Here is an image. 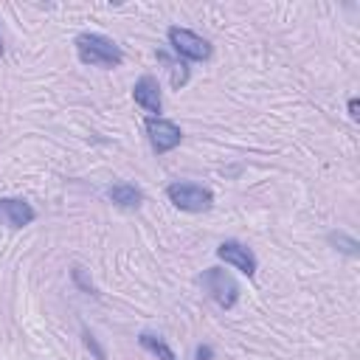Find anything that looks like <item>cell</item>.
<instances>
[{"instance_id": "6da1fadb", "label": "cell", "mask_w": 360, "mask_h": 360, "mask_svg": "<svg viewBox=\"0 0 360 360\" xmlns=\"http://www.w3.org/2000/svg\"><path fill=\"white\" fill-rule=\"evenodd\" d=\"M76 45V56L82 65H90V68H118L124 62V53L118 48L115 39L104 37V34H96V31H84L73 39Z\"/></svg>"}, {"instance_id": "7a4b0ae2", "label": "cell", "mask_w": 360, "mask_h": 360, "mask_svg": "<svg viewBox=\"0 0 360 360\" xmlns=\"http://www.w3.org/2000/svg\"><path fill=\"white\" fill-rule=\"evenodd\" d=\"M200 284H202V290H205L222 309H233V307H236V301H239V284H236V278H233L228 270H222V267H208V270H202Z\"/></svg>"}, {"instance_id": "3957f363", "label": "cell", "mask_w": 360, "mask_h": 360, "mask_svg": "<svg viewBox=\"0 0 360 360\" xmlns=\"http://www.w3.org/2000/svg\"><path fill=\"white\" fill-rule=\"evenodd\" d=\"M166 197L174 208L188 211V214H202L214 205V194L197 183H172L166 186Z\"/></svg>"}, {"instance_id": "277c9868", "label": "cell", "mask_w": 360, "mask_h": 360, "mask_svg": "<svg viewBox=\"0 0 360 360\" xmlns=\"http://www.w3.org/2000/svg\"><path fill=\"white\" fill-rule=\"evenodd\" d=\"M166 37H169L172 51L183 62H205V59H211V42L202 39L200 34H194L188 28H180V25H172L166 31Z\"/></svg>"}, {"instance_id": "5b68a950", "label": "cell", "mask_w": 360, "mask_h": 360, "mask_svg": "<svg viewBox=\"0 0 360 360\" xmlns=\"http://www.w3.org/2000/svg\"><path fill=\"white\" fill-rule=\"evenodd\" d=\"M146 138H149L152 152L166 155V152H172V149L180 146L183 132H180V127L174 121H169V118H152L149 115L146 118Z\"/></svg>"}, {"instance_id": "8992f818", "label": "cell", "mask_w": 360, "mask_h": 360, "mask_svg": "<svg viewBox=\"0 0 360 360\" xmlns=\"http://www.w3.org/2000/svg\"><path fill=\"white\" fill-rule=\"evenodd\" d=\"M217 259H222L225 264H233V267L242 270L248 278L256 273V256H253V250H250L248 245L236 242V239H225V242H219V248H217Z\"/></svg>"}, {"instance_id": "52a82bcc", "label": "cell", "mask_w": 360, "mask_h": 360, "mask_svg": "<svg viewBox=\"0 0 360 360\" xmlns=\"http://www.w3.org/2000/svg\"><path fill=\"white\" fill-rule=\"evenodd\" d=\"M132 98L135 104L143 110V112H152V118H160V110H163V98H160V84L155 76H141L132 87Z\"/></svg>"}, {"instance_id": "ba28073f", "label": "cell", "mask_w": 360, "mask_h": 360, "mask_svg": "<svg viewBox=\"0 0 360 360\" xmlns=\"http://www.w3.org/2000/svg\"><path fill=\"white\" fill-rule=\"evenodd\" d=\"M0 219L8 228L20 231V228H25V225H31L37 219V211L22 197H0Z\"/></svg>"}, {"instance_id": "9c48e42d", "label": "cell", "mask_w": 360, "mask_h": 360, "mask_svg": "<svg viewBox=\"0 0 360 360\" xmlns=\"http://www.w3.org/2000/svg\"><path fill=\"white\" fill-rule=\"evenodd\" d=\"M107 197L118 205V208H138L143 202V191L132 183H112L107 188Z\"/></svg>"}, {"instance_id": "30bf717a", "label": "cell", "mask_w": 360, "mask_h": 360, "mask_svg": "<svg viewBox=\"0 0 360 360\" xmlns=\"http://www.w3.org/2000/svg\"><path fill=\"white\" fill-rule=\"evenodd\" d=\"M138 343L149 352V354H155L158 360H174V352L166 346V340L160 338V335H155V332H141L138 335Z\"/></svg>"}, {"instance_id": "8fae6325", "label": "cell", "mask_w": 360, "mask_h": 360, "mask_svg": "<svg viewBox=\"0 0 360 360\" xmlns=\"http://www.w3.org/2000/svg\"><path fill=\"white\" fill-rule=\"evenodd\" d=\"M326 239H329V245H335V250H340V253H346V256H357V253H360V242H357L354 236L343 233V231H332Z\"/></svg>"}, {"instance_id": "7c38bea8", "label": "cell", "mask_w": 360, "mask_h": 360, "mask_svg": "<svg viewBox=\"0 0 360 360\" xmlns=\"http://www.w3.org/2000/svg\"><path fill=\"white\" fill-rule=\"evenodd\" d=\"M188 76H191V70H188V62H172L169 65V79H172V87L174 90H180V87H186L188 84Z\"/></svg>"}, {"instance_id": "4fadbf2b", "label": "cell", "mask_w": 360, "mask_h": 360, "mask_svg": "<svg viewBox=\"0 0 360 360\" xmlns=\"http://www.w3.org/2000/svg\"><path fill=\"white\" fill-rule=\"evenodd\" d=\"M349 118H352V121H357V118H360V101H357L354 96L349 98Z\"/></svg>"}, {"instance_id": "5bb4252c", "label": "cell", "mask_w": 360, "mask_h": 360, "mask_svg": "<svg viewBox=\"0 0 360 360\" xmlns=\"http://www.w3.org/2000/svg\"><path fill=\"white\" fill-rule=\"evenodd\" d=\"M197 360H214V352H211V346H197Z\"/></svg>"}, {"instance_id": "9a60e30c", "label": "cell", "mask_w": 360, "mask_h": 360, "mask_svg": "<svg viewBox=\"0 0 360 360\" xmlns=\"http://www.w3.org/2000/svg\"><path fill=\"white\" fill-rule=\"evenodd\" d=\"M0 56H3V39H0Z\"/></svg>"}]
</instances>
